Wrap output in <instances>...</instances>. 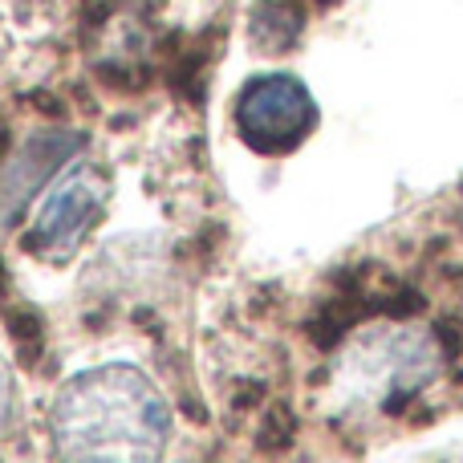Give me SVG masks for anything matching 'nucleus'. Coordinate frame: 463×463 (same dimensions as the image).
Instances as JSON below:
<instances>
[{
    "label": "nucleus",
    "instance_id": "nucleus-1",
    "mask_svg": "<svg viewBox=\"0 0 463 463\" xmlns=\"http://www.w3.org/2000/svg\"><path fill=\"white\" fill-rule=\"evenodd\" d=\"M167 435V402L130 366L78 374L53 399V443L70 459H155Z\"/></svg>",
    "mask_w": 463,
    "mask_h": 463
},
{
    "label": "nucleus",
    "instance_id": "nucleus-2",
    "mask_svg": "<svg viewBox=\"0 0 463 463\" xmlns=\"http://www.w3.org/2000/svg\"><path fill=\"white\" fill-rule=\"evenodd\" d=\"M443 366L439 342L415 329H394V334H378L362 350L345 358V374L358 399H370L383 407L386 415H399L423 386L435 383Z\"/></svg>",
    "mask_w": 463,
    "mask_h": 463
},
{
    "label": "nucleus",
    "instance_id": "nucleus-3",
    "mask_svg": "<svg viewBox=\"0 0 463 463\" xmlns=\"http://www.w3.org/2000/svg\"><path fill=\"white\" fill-rule=\"evenodd\" d=\"M317 122V102L288 73H269L244 86L236 102V130L252 151L288 155Z\"/></svg>",
    "mask_w": 463,
    "mask_h": 463
},
{
    "label": "nucleus",
    "instance_id": "nucleus-4",
    "mask_svg": "<svg viewBox=\"0 0 463 463\" xmlns=\"http://www.w3.org/2000/svg\"><path fill=\"white\" fill-rule=\"evenodd\" d=\"M106 208V179L94 167H70L53 184L49 200L41 203L33 228L24 232V244L45 260H65L81 240L90 236V228L98 224Z\"/></svg>",
    "mask_w": 463,
    "mask_h": 463
},
{
    "label": "nucleus",
    "instance_id": "nucleus-5",
    "mask_svg": "<svg viewBox=\"0 0 463 463\" xmlns=\"http://www.w3.org/2000/svg\"><path fill=\"white\" fill-rule=\"evenodd\" d=\"M81 143H86V138L73 135V130H41V135H33L29 143L21 146V155L8 163V171L0 175V224H13L24 203L41 192V184H45L65 159H73Z\"/></svg>",
    "mask_w": 463,
    "mask_h": 463
},
{
    "label": "nucleus",
    "instance_id": "nucleus-6",
    "mask_svg": "<svg viewBox=\"0 0 463 463\" xmlns=\"http://www.w3.org/2000/svg\"><path fill=\"white\" fill-rule=\"evenodd\" d=\"M301 24H305L301 13L280 5V0H260V5L252 8V41L264 53H285V49H293L297 37H301Z\"/></svg>",
    "mask_w": 463,
    "mask_h": 463
},
{
    "label": "nucleus",
    "instance_id": "nucleus-7",
    "mask_svg": "<svg viewBox=\"0 0 463 463\" xmlns=\"http://www.w3.org/2000/svg\"><path fill=\"white\" fill-rule=\"evenodd\" d=\"M8 415H13V378H8V366L0 362V431L8 427Z\"/></svg>",
    "mask_w": 463,
    "mask_h": 463
}]
</instances>
